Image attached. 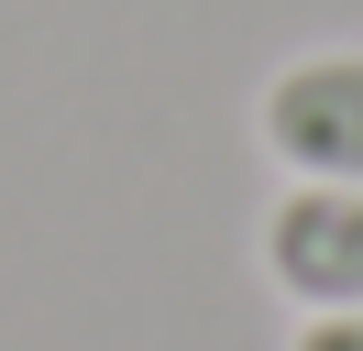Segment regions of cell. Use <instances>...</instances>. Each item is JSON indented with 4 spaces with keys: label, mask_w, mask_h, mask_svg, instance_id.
Instances as JSON below:
<instances>
[{
    "label": "cell",
    "mask_w": 363,
    "mask_h": 351,
    "mask_svg": "<svg viewBox=\"0 0 363 351\" xmlns=\"http://www.w3.org/2000/svg\"><path fill=\"white\" fill-rule=\"evenodd\" d=\"M253 253L308 318H363V187H286Z\"/></svg>",
    "instance_id": "obj_2"
},
{
    "label": "cell",
    "mask_w": 363,
    "mask_h": 351,
    "mask_svg": "<svg viewBox=\"0 0 363 351\" xmlns=\"http://www.w3.org/2000/svg\"><path fill=\"white\" fill-rule=\"evenodd\" d=\"M253 143L297 187H363V44L275 66L264 99H253Z\"/></svg>",
    "instance_id": "obj_1"
},
{
    "label": "cell",
    "mask_w": 363,
    "mask_h": 351,
    "mask_svg": "<svg viewBox=\"0 0 363 351\" xmlns=\"http://www.w3.org/2000/svg\"><path fill=\"white\" fill-rule=\"evenodd\" d=\"M286 351H363V318H297Z\"/></svg>",
    "instance_id": "obj_3"
}]
</instances>
